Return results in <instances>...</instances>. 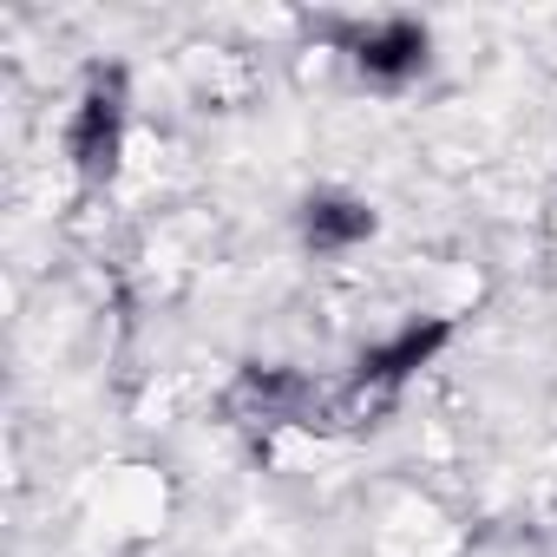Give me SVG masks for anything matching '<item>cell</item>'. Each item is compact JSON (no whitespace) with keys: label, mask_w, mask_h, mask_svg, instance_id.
<instances>
[{"label":"cell","mask_w":557,"mask_h":557,"mask_svg":"<svg viewBox=\"0 0 557 557\" xmlns=\"http://www.w3.org/2000/svg\"><path fill=\"white\" fill-rule=\"evenodd\" d=\"M119 145H125V73H92L73 125H66V151L79 164V177H112L119 171Z\"/></svg>","instance_id":"obj_1"},{"label":"cell","mask_w":557,"mask_h":557,"mask_svg":"<svg viewBox=\"0 0 557 557\" xmlns=\"http://www.w3.org/2000/svg\"><path fill=\"white\" fill-rule=\"evenodd\" d=\"M426 60H433V34L420 21H407V14H394V21H381V27H368L355 40V66L374 86H407V79L426 73Z\"/></svg>","instance_id":"obj_2"},{"label":"cell","mask_w":557,"mask_h":557,"mask_svg":"<svg viewBox=\"0 0 557 557\" xmlns=\"http://www.w3.org/2000/svg\"><path fill=\"white\" fill-rule=\"evenodd\" d=\"M453 342V322L446 315H426V322H407L394 342H381V348H368L361 355V368H355V381L361 387H374V394H394L400 381H413L440 348Z\"/></svg>","instance_id":"obj_3"},{"label":"cell","mask_w":557,"mask_h":557,"mask_svg":"<svg viewBox=\"0 0 557 557\" xmlns=\"http://www.w3.org/2000/svg\"><path fill=\"white\" fill-rule=\"evenodd\" d=\"M374 230H381L374 203H361V197H348V190H315V197L302 203V243H309L315 256H348V249H361Z\"/></svg>","instance_id":"obj_4"}]
</instances>
